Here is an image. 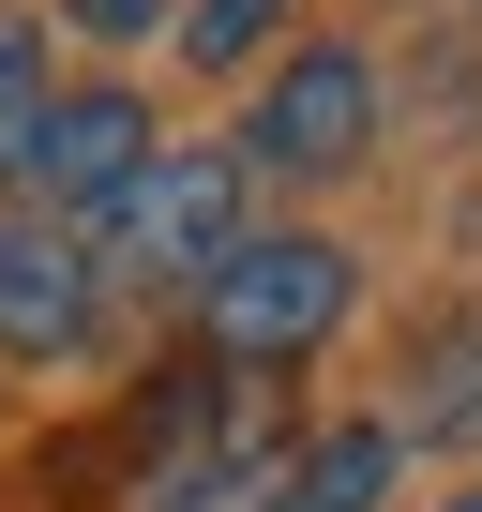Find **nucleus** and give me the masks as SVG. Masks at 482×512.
Instances as JSON below:
<instances>
[{
	"label": "nucleus",
	"mask_w": 482,
	"mask_h": 512,
	"mask_svg": "<svg viewBox=\"0 0 482 512\" xmlns=\"http://www.w3.org/2000/svg\"><path fill=\"white\" fill-rule=\"evenodd\" d=\"M362 151H377V76L347 46H302L257 91V121H241V166H287V181H347Z\"/></svg>",
	"instance_id": "3"
},
{
	"label": "nucleus",
	"mask_w": 482,
	"mask_h": 512,
	"mask_svg": "<svg viewBox=\"0 0 482 512\" xmlns=\"http://www.w3.org/2000/svg\"><path fill=\"white\" fill-rule=\"evenodd\" d=\"M347 241H317V226H287V241H241L226 272L196 287V317H211V347L226 362H302L332 317H347Z\"/></svg>",
	"instance_id": "2"
},
{
	"label": "nucleus",
	"mask_w": 482,
	"mask_h": 512,
	"mask_svg": "<svg viewBox=\"0 0 482 512\" xmlns=\"http://www.w3.org/2000/svg\"><path fill=\"white\" fill-rule=\"evenodd\" d=\"M151 512H287V467H181Z\"/></svg>",
	"instance_id": "10"
},
{
	"label": "nucleus",
	"mask_w": 482,
	"mask_h": 512,
	"mask_svg": "<svg viewBox=\"0 0 482 512\" xmlns=\"http://www.w3.org/2000/svg\"><path fill=\"white\" fill-rule=\"evenodd\" d=\"M241 196H257V166H241V151H151V181L91 226V256H106L121 287H211L226 256L257 241V226H241Z\"/></svg>",
	"instance_id": "1"
},
{
	"label": "nucleus",
	"mask_w": 482,
	"mask_h": 512,
	"mask_svg": "<svg viewBox=\"0 0 482 512\" xmlns=\"http://www.w3.org/2000/svg\"><path fill=\"white\" fill-rule=\"evenodd\" d=\"M392 467H407V437H392V422H332V437L287 467V512H377V497H392Z\"/></svg>",
	"instance_id": "7"
},
{
	"label": "nucleus",
	"mask_w": 482,
	"mask_h": 512,
	"mask_svg": "<svg viewBox=\"0 0 482 512\" xmlns=\"http://www.w3.org/2000/svg\"><path fill=\"white\" fill-rule=\"evenodd\" d=\"M61 31H91V46H151L166 0H61Z\"/></svg>",
	"instance_id": "11"
},
{
	"label": "nucleus",
	"mask_w": 482,
	"mask_h": 512,
	"mask_svg": "<svg viewBox=\"0 0 482 512\" xmlns=\"http://www.w3.org/2000/svg\"><path fill=\"white\" fill-rule=\"evenodd\" d=\"M46 121H61V91H46V31H31V16H0V181H31Z\"/></svg>",
	"instance_id": "8"
},
{
	"label": "nucleus",
	"mask_w": 482,
	"mask_h": 512,
	"mask_svg": "<svg viewBox=\"0 0 482 512\" xmlns=\"http://www.w3.org/2000/svg\"><path fill=\"white\" fill-rule=\"evenodd\" d=\"M151 151H166V136H151V106H136V91H61V121H46V151H31L46 226H76V241H91V226L151 181Z\"/></svg>",
	"instance_id": "4"
},
{
	"label": "nucleus",
	"mask_w": 482,
	"mask_h": 512,
	"mask_svg": "<svg viewBox=\"0 0 482 512\" xmlns=\"http://www.w3.org/2000/svg\"><path fill=\"white\" fill-rule=\"evenodd\" d=\"M392 437L407 452H482V317H437L392 377Z\"/></svg>",
	"instance_id": "6"
},
{
	"label": "nucleus",
	"mask_w": 482,
	"mask_h": 512,
	"mask_svg": "<svg viewBox=\"0 0 482 512\" xmlns=\"http://www.w3.org/2000/svg\"><path fill=\"white\" fill-rule=\"evenodd\" d=\"M91 272H106V256H91L76 226L16 211V226H0V347H16V362H61V347L91 332Z\"/></svg>",
	"instance_id": "5"
},
{
	"label": "nucleus",
	"mask_w": 482,
	"mask_h": 512,
	"mask_svg": "<svg viewBox=\"0 0 482 512\" xmlns=\"http://www.w3.org/2000/svg\"><path fill=\"white\" fill-rule=\"evenodd\" d=\"M272 31H287V0H196V16H181V61L196 76H241Z\"/></svg>",
	"instance_id": "9"
},
{
	"label": "nucleus",
	"mask_w": 482,
	"mask_h": 512,
	"mask_svg": "<svg viewBox=\"0 0 482 512\" xmlns=\"http://www.w3.org/2000/svg\"><path fill=\"white\" fill-rule=\"evenodd\" d=\"M452 512H482V482H467V497H452Z\"/></svg>",
	"instance_id": "12"
}]
</instances>
